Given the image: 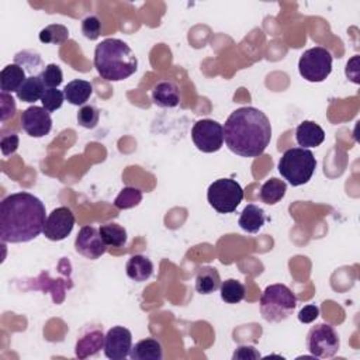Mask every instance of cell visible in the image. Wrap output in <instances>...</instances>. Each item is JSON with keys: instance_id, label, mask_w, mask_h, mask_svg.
<instances>
[{"instance_id": "1", "label": "cell", "mask_w": 360, "mask_h": 360, "mask_svg": "<svg viewBox=\"0 0 360 360\" xmlns=\"http://www.w3.org/2000/svg\"><path fill=\"white\" fill-rule=\"evenodd\" d=\"M44 203L29 191L9 194L0 203L2 242L24 244L36 240L47 221Z\"/></svg>"}, {"instance_id": "2", "label": "cell", "mask_w": 360, "mask_h": 360, "mask_svg": "<svg viewBox=\"0 0 360 360\" xmlns=\"http://www.w3.org/2000/svg\"><path fill=\"white\" fill-rule=\"evenodd\" d=\"M224 127V141L231 152L244 158H256L269 147L272 124L256 107H241L230 114Z\"/></svg>"}, {"instance_id": "3", "label": "cell", "mask_w": 360, "mask_h": 360, "mask_svg": "<svg viewBox=\"0 0 360 360\" xmlns=\"http://www.w3.org/2000/svg\"><path fill=\"white\" fill-rule=\"evenodd\" d=\"M95 68L102 79L121 82L134 75L138 59L127 42L118 38H106L95 49Z\"/></svg>"}, {"instance_id": "4", "label": "cell", "mask_w": 360, "mask_h": 360, "mask_svg": "<svg viewBox=\"0 0 360 360\" xmlns=\"http://www.w3.org/2000/svg\"><path fill=\"white\" fill-rule=\"evenodd\" d=\"M277 169L287 182L297 187L311 180L317 169V159L310 150L290 148L281 155Z\"/></svg>"}, {"instance_id": "5", "label": "cell", "mask_w": 360, "mask_h": 360, "mask_svg": "<svg viewBox=\"0 0 360 360\" xmlns=\"http://www.w3.org/2000/svg\"><path fill=\"white\" fill-rule=\"evenodd\" d=\"M260 314L267 322H281L297 307L296 295L285 284H270L260 296Z\"/></svg>"}, {"instance_id": "6", "label": "cell", "mask_w": 360, "mask_h": 360, "mask_svg": "<svg viewBox=\"0 0 360 360\" xmlns=\"http://www.w3.org/2000/svg\"><path fill=\"white\" fill-rule=\"evenodd\" d=\"M210 205L220 214H231L244 200V189L234 179H219L207 190Z\"/></svg>"}, {"instance_id": "7", "label": "cell", "mask_w": 360, "mask_h": 360, "mask_svg": "<svg viewBox=\"0 0 360 360\" xmlns=\"http://www.w3.org/2000/svg\"><path fill=\"white\" fill-rule=\"evenodd\" d=\"M332 54L324 47L307 49L299 61V72L307 82H324L332 72Z\"/></svg>"}, {"instance_id": "8", "label": "cell", "mask_w": 360, "mask_h": 360, "mask_svg": "<svg viewBox=\"0 0 360 360\" xmlns=\"http://www.w3.org/2000/svg\"><path fill=\"white\" fill-rule=\"evenodd\" d=\"M191 139L204 154L219 152L224 146V127L211 118L198 120L191 128Z\"/></svg>"}, {"instance_id": "9", "label": "cell", "mask_w": 360, "mask_h": 360, "mask_svg": "<svg viewBox=\"0 0 360 360\" xmlns=\"http://www.w3.org/2000/svg\"><path fill=\"white\" fill-rule=\"evenodd\" d=\"M307 347L314 357H332L341 347L338 332L329 324H318L307 335Z\"/></svg>"}, {"instance_id": "10", "label": "cell", "mask_w": 360, "mask_h": 360, "mask_svg": "<svg viewBox=\"0 0 360 360\" xmlns=\"http://www.w3.org/2000/svg\"><path fill=\"white\" fill-rule=\"evenodd\" d=\"M75 223H77L75 214L72 212L70 208L58 207L52 210V212L47 217L42 234L49 241H54V242L63 241L72 234V231H74Z\"/></svg>"}, {"instance_id": "11", "label": "cell", "mask_w": 360, "mask_h": 360, "mask_svg": "<svg viewBox=\"0 0 360 360\" xmlns=\"http://www.w3.org/2000/svg\"><path fill=\"white\" fill-rule=\"evenodd\" d=\"M132 349V334L124 327H113L104 336L103 352L110 360H124Z\"/></svg>"}, {"instance_id": "12", "label": "cell", "mask_w": 360, "mask_h": 360, "mask_svg": "<svg viewBox=\"0 0 360 360\" xmlns=\"http://www.w3.org/2000/svg\"><path fill=\"white\" fill-rule=\"evenodd\" d=\"M75 249L86 259L96 260L106 253L107 245L104 244L99 230L91 226H85L81 228L75 240Z\"/></svg>"}, {"instance_id": "13", "label": "cell", "mask_w": 360, "mask_h": 360, "mask_svg": "<svg viewBox=\"0 0 360 360\" xmlns=\"http://www.w3.org/2000/svg\"><path fill=\"white\" fill-rule=\"evenodd\" d=\"M22 127L33 138H42L52 130V118L44 107L31 106L22 114Z\"/></svg>"}, {"instance_id": "14", "label": "cell", "mask_w": 360, "mask_h": 360, "mask_svg": "<svg viewBox=\"0 0 360 360\" xmlns=\"http://www.w3.org/2000/svg\"><path fill=\"white\" fill-rule=\"evenodd\" d=\"M104 334L100 328H92L86 331L77 342V357L88 359L97 354L104 347Z\"/></svg>"}, {"instance_id": "15", "label": "cell", "mask_w": 360, "mask_h": 360, "mask_svg": "<svg viewBox=\"0 0 360 360\" xmlns=\"http://www.w3.org/2000/svg\"><path fill=\"white\" fill-rule=\"evenodd\" d=\"M296 141L302 148H315L325 141V131L314 121H303L296 128Z\"/></svg>"}, {"instance_id": "16", "label": "cell", "mask_w": 360, "mask_h": 360, "mask_svg": "<svg viewBox=\"0 0 360 360\" xmlns=\"http://www.w3.org/2000/svg\"><path fill=\"white\" fill-rule=\"evenodd\" d=\"M152 102L162 109H173L180 103V91L175 82L164 81L152 89Z\"/></svg>"}, {"instance_id": "17", "label": "cell", "mask_w": 360, "mask_h": 360, "mask_svg": "<svg viewBox=\"0 0 360 360\" xmlns=\"http://www.w3.org/2000/svg\"><path fill=\"white\" fill-rule=\"evenodd\" d=\"M221 276L219 270L211 266H203L196 276V290L200 295H212L221 287Z\"/></svg>"}, {"instance_id": "18", "label": "cell", "mask_w": 360, "mask_h": 360, "mask_svg": "<svg viewBox=\"0 0 360 360\" xmlns=\"http://www.w3.org/2000/svg\"><path fill=\"white\" fill-rule=\"evenodd\" d=\"M26 79V70L17 63H10L0 72V91L6 93L17 92Z\"/></svg>"}, {"instance_id": "19", "label": "cell", "mask_w": 360, "mask_h": 360, "mask_svg": "<svg viewBox=\"0 0 360 360\" xmlns=\"http://www.w3.org/2000/svg\"><path fill=\"white\" fill-rule=\"evenodd\" d=\"M125 273L136 283L147 281L154 273V263L143 255H132L125 265Z\"/></svg>"}, {"instance_id": "20", "label": "cell", "mask_w": 360, "mask_h": 360, "mask_svg": "<svg viewBox=\"0 0 360 360\" xmlns=\"http://www.w3.org/2000/svg\"><path fill=\"white\" fill-rule=\"evenodd\" d=\"M65 100L74 106H84L93 95V85L84 79L70 81L63 89Z\"/></svg>"}, {"instance_id": "21", "label": "cell", "mask_w": 360, "mask_h": 360, "mask_svg": "<svg viewBox=\"0 0 360 360\" xmlns=\"http://www.w3.org/2000/svg\"><path fill=\"white\" fill-rule=\"evenodd\" d=\"M265 221H266L265 211L256 204H248L240 215L238 224L245 233L256 234L263 228Z\"/></svg>"}, {"instance_id": "22", "label": "cell", "mask_w": 360, "mask_h": 360, "mask_svg": "<svg viewBox=\"0 0 360 360\" xmlns=\"http://www.w3.org/2000/svg\"><path fill=\"white\" fill-rule=\"evenodd\" d=\"M130 357L132 360H161L164 357V349L159 341L147 338L132 346Z\"/></svg>"}, {"instance_id": "23", "label": "cell", "mask_w": 360, "mask_h": 360, "mask_svg": "<svg viewBox=\"0 0 360 360\" xmlns=\"http://www.w3.org/2000/svg\"><path fill=\"white\" fill-rule=\"evenodd\" d=\"M44 92H45V86L40 75H37V77H29L26 82L22 85V88L16 92V95H17V99L24 103H36L41 100Z\"/></svg>"}, {"instance_id": "24", "label": "cell", "mask_w": 360, "mask_h": 360, "mask_svg": "<svg viewBox=\"0 0 360 360\" xmlns=\"http://www.w3.org/2000/svg\"><path fill=\"white\" fill-rule=\"evenodd\" d=\"M287 191V185L284 180H280L277 178H272L266 180L260 187V200L265 204L273 205L279 203Z\"/></svg>"}, {"instance_id": "25", "label": "cell", "mask_w": 360, "mask_h": 360, "mask_svg": "<svg viewBox=\"0 0 360 360\" xmlns=\"http://www.w3.org/2000/svg\"><path fill=\"white\" fill-rule=\"evenodd\" d=\"M99 233L107 246L113 248H121L127 244V231L124 227L116 224V223H109L104 226H100Z\"/></svg>"}, {"instance_id": "26", "label": "cell", "mask_w": 360, "mask_h": 360, "mask_svg": "<svg viewBox=\"0 0 360 360\" xmlns=\"http://www.w3.org/2000/svg\"><path fill=\"white\" fill-rule=\"evenodd\" d=\"M220 293L227 304H238L245 299V285L235 279H228L221 283Z\"/></svg>"}, {"instance_id": "27", "label": "cell", "mask_w": 360, "mask_h": 360, "mask_svg": "<svg viewBox=\"0 0 360 360\" xmlns=\"http://www.w3.org/2000/svg\"><path fill=\"white\" fill-rule=\"evenodd\" d=\"M38 38L42 44L61 45L69 40V30L62 24H49L40 31Z\"/></svg>"}, {"instance_id": "28", "label": "cell", "mask_w": 360, "mask_h": 360, "mask_svg": "<svg viewBox=\"0 0 360 360\" xmlns=\"http://www.w3.org/2000/svg\"><path fill=\"white\" fill-rule=\"evenodd\" d=\"M15 63L24 68V70L29 72L31 77H37L36 74H37V72H40V69L42 66V59H41L38 52L24 49V51H20V52L16 54ZM40 74H41V72H40Z\"/></svg>"}, {"instance_id": "29", "label": "cell", "mask_w": 360, "mask_h": 360, "mask_svg": "<svg viewBox=\"0 0 360 360\" xmlns=\"http://www.w3.org/2000/svg\"><path fill=\"white\" fill-rule=\"evenodd\" d=\"M142 201V191L136 187H124L114 200V205L118 210H130L136 207Z\"/></svg>"}, {"instance_id": "30", "label": "cell", "mask_w": 360, "mask_h": 360, "mask_svg": "<svg viewBox=\"0 0 360 360\" xmlns=\"http://www.w3.org/2000/svg\"><path fill=\"white\" fill-rule=\"evenodd\" d=\"M40 78H41L45 89H56L63 82L62 69L56 63H49L41 70Z\"/></svg>"}, {"instance_id": "31", "label": "cell", "mask_w": 360, "mask_h": 360, "mask_svg": "<svg viewBox=\"0 0 360 360\" xmlns=\"http://www.w3.org/2000/svg\"><path fill=\"white\" fill-rule=\"evenodd\" d=\"M100 111L95 106H82L78 113V123L81 127L93 130L99 124Z\"/></svg>"}, {"instance_id": "32", "label": "cell", "mask_w": 360, "mask_h": 360, "mask_svg": "<svg viewBox=\"0 0 360 360\" xmlns=\"http://www.w3.org/2000/svg\"><path fill=\"white\" fill-rule=\"evenodd\" d=\"M63 102H65V95L62 91H58V89H45L41 97L42 107L49 113L59 110Z\"/></svg>"}, {"instance_id": "33", "label": "cell", "mask_w": 360, "mask_h": 360, "mask_svg": "<svg viewBox=\"0 0 360 360\" xmlns=\"http://www.w3.org/2000/svg\"><path fill=\"white\" fill-rule=\"evenodd\" d=\"M82 33L88 40L96 41L102 34V22L99 20V17L88 16L82 22Z\"/></svg>"}, {"instance_id": "34", "label": "cell", "mask_w": 360, "mask_h": 360, "mask_svg": "<svg viewBox=\"0 0 360 360\" xmlns=\"http://www.w3.org/2000/svg\"><path fill=\"white\" fill-rule=\"evenodd\" d=\"M16 110L17 107L15 99L6 92L0 93V111H2L0 113V121L5 123L9 118H12L16 114Z\"/></svg>"}, {"instance_id": "35", "label": "cell", "mask_w": 360, "mask_h": 360, "mask_svg": "<svg viewBox=\"0 0 360 360\" xmlns=\"http://www.w3.org/2000/svg\"><path fill=\"white\" fill-rule=\"evenodd\" d=\"M19 143H20V138H19L17 134L3 135L2 141H0V148H2V154L5 157L13 155L19 148Z\"/></svg>"}, {"instance_id": "36", "label": "cell", "mask_w": 360, "mask_h": 360, "mask_svg": "<svg viewBox=\"0 0 360 360\" xmlns=\"http://www.w3.org/2000/svg\"><path fill=\"white\" fill-rule=\"evenodd\" d=\"M260 353L255 346H248V345H242L238 346L237 350L233 354L234 360H255V359H260Z\"/></svg>"}, {"instance_id": "37", "label": "cell", "mask_w": 360, "mask_h": 360, "mask_svg": "<svg viewBox=\"0 0 360 360\" xmlns=\"http://www.w3.org/2000/svg\"><path fill=\"white\" fill-rule=\"evenodd\" d=\"M320 317V308L315 304H308L303 307L299 313V321L302 324H311Z\"/></svg>"}, {"instance_id": "38", "label": "cell", "mask_w": 360, "mask_h": 360, "mask_svg": "<svg viewBox=\"0 0 360 360\" xmlns=\"http://www.w3.org/2000/svg\"><path fill=\"white\" fill-rule=\"evenodd\" d=\"M346 77L347 79H350L353 84L359 85V56L354 55L346 65Z\"/></svg>"}]
</instances>
